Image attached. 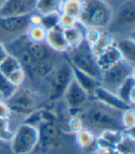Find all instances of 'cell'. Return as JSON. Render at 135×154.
Here are the masks:
<instances>
[{"mask_svg":"<svg viewBox=\"0 0 135 154\" xmlns=\"http://www.w3.org/2000/svg\"><path fill=\"white\" fill-rule=\"evenodd\" d=\"M120 114L121 112L94 101L93 104H87L78 115L82 119L84 127L91 129L93 132L94 130L102 132L106 129L123 130Z\"/></svg>","mask_w":135,"mask_h":154,"instance_id":"1","label":"cell"},{"mask_svg":"<svg viewBox=\"0 0 135 154\" xmlns=\"http://www.w3.org/2000/svg\"><path fill=\"white\" fill-rule=\"evenodd\" d=\"M114 15V7L106 0H83L78 23L83 28L106 30Z\"/></svg>","mask_w":135,"mask_h":154,"instance_id":"2","label":"cell"},{"mask_svg":"<svg viewBox=\"0 0 135 154\" xmlns=\"http://www.w3.org/2000/svg\"><path fill=\"white\" fill-rule=\"evenodd\" d=\"M66 60L72 67L80 70L100 81L101 70L97 65L96 57L85 40L76 48H70L65 54Z\"/></svg>","mask_w":135,"mask_h":154,"instance_id":"3","label":"cell"},{"mask_svg":"<svg viewBox=\"0 0 135 154\" xmlns=\"http://www.w3.org/2000/svg\"><path fill=\"white\" fill-rule=\"evenodd\" d=\"M6 102L11 113L25 117L40 108V97L30 87L19 86L15 92L6 100Z\"/></svg>","mask_w":135,"mask_h":154,"instance_id":"4","label":"cell"},{"mask_svg":"<svg viewBox=\"0 0 135 154\" xmlns=\"http://www.w3.org/2000/svg\"><path fill=\"white\" fill-rule=\"evenodd\" d=\"M48 100L56 102L63 97L65 91L73 79L70 62L64 60L58 62L52 73L48 76Z\"/></svg>","mask_w":135,"mask_h":154,"instance_id":"5","label":"cell"},{"mask_svg":"<svg viewBox=\"0 0 135 154\" xmlns=\"http://www.w3.org/2000/svg\"><path fill=\"white\" fill-rule=\"evenodd\" d=\"M12 154H31L37 149V127L21 123L14 131L12 139L9 142Z\"/></svg>","mask_w":135,"mask_h":154,"instance_id":"6","label":"cell"},{"mask_svg":"<svg viewBox=\"0 0 135 154\" xmlns=\"http://www.w3.org/2000/svg\"><path fill=\"white\" fill-rule=\"evenodd\" d=\"M134 66L125 60H120L111 67L101 72L100 85L106 88L115 92L118 87L128 77L134 75Z\"/></svg>","mask_w":135,"mask_h":154,"instance_id":"7","label":"cell"},{"mask_svg":"<svg viewBox=\"0 0 135 154\" xmlns=\"http://www.w3.org/2000/svg\"><path fill=\"white\" fill-rule=\"evenodd\" d=\"M38 145L41 151H51L58 149L62 142L63 130L55 121H43L37 126Z\"/></svg>","mask_w":135,"mask_h":154,"instance_id":"8","label":"cell"},{"mask_svg":"<svg viewBox=\"0 0 135 154\" xmlns=\"http://www.w3.org/2000/svg\"><path fill=\"white\" fill-rule=\"evenodd\" d=\"M63 100L70 115H78L91 100L90 96L74 79L64 93Z\"/></svg>","mask_w":135,"mask_h":154,"instance_id":"9","label":"cell"},{"mask_svg":"<svg viewBox=\"0 0 135 154\" xmlns=\"http://www.w3.org/2000/svg\"><path fill=\"white\" fill-rule=\"evenodd\" d=\"M117 5L110 26L113 25L118 30H132L135 25V1L122 0Z\"/></svg>","mask_w":135,"mask_h":154,"instance_id":"10","label":"cell"},{"mask_svg":"<svg viewBox=\"0 0 135 154\" xmlns=\"http://www.w3.org/2000/svg\"><path fill=\"white\" fill-rule=\"evenodd\" d=\"M91 98H93L94 101L118 112H124L131 107L128 103L120 100L115 92L106 88L101 85H99L94 90Z\"/></svg>","mask_w":135,"mask_h":154,"instance_id":"11","label":"cell"},{"mask_svg":"<svg viewBox=\"0 0 135 154\" xmlns=\"http://www.w3.org/2000/svg\"><path fill=\"white\" fill-rule=\"evenodd\" d=\"M28 15L14 17H0V35H5L13 38L25 34L30 27Z\"/></svg>","mask_w":135,"mask_h":154,"instance_id":"12","label":"cell"},{"mask_svg":"<svg viewBox=\"0 0 135 154\" xmlns=\"http://www.w3.org/2000/svg\"><path fill=\"white\" fill-rule=\"evenodd\" d=\"M34 11V3L28 0H5L0 6V17L28 15Z\"/></svg>","mask_w":135,"mask_h":154,"instance_id":"13","label":"cell"},{"mask_svg":"<svg viewBox=\"0 0 135 154\" xmlns=\"http://www.w3.org/2000/svg\"><path fill=\"white\" fill-rule=\"evenodd\" d=\"M123 130L106 129L100 132L96 136L95 144L97 150L99 149H115L116 146L123 139Z\"/></svg>","mask_w":135,"mask_h":154,"instance_id":"14","label":"cell"},{"mask_svg":"<svg viewBox=\"0 0 135 154\" xmlns=\"http://www.w3.org/2000/svg\"><path fill=\"white\" fill-rule=\"evenodd\" d=\"M114 45L118 50L121 59L135 65V40L133 36H122L116 38Z\"/></svg>","mask_w":135,"mask_h":154,"instance_id":"15","label":"cell"},{"mask_svg":"<svg viewBox=\"0 0 135 154\" xmlns=\"http://www.w3.org/2000/svg\"><path fill=\"white\" fill-rule=\"evenodd\" d=\"M46 43L50 48L57 53L65 54L70 49V47L63 35V30L59 27H56L47 31Z\"/></svg>","mask_w":135,"mask_h":154,"instance_id":"16","label":"cell"},{"mask_svg":"<svg viewBox=\"0 0 135 154\" xmlns=\"http://www.w3.org/2000/svg\"><path fill=\"white\" fill-rule=\"evenodd\" d=\"M120 60H122L121 56L114 44L112 46L108 47L107 48H106L104 51H102L96 56L97 65L101 70V72L104 70L111 67L112 65L116 64Z\"/></svg>","mask_w":135,"mask_h":154,"instance_id":"17","label":"cell"},{"mask_svg":"<svg viewBox=\"0 0 135 154\" xmlns=\"http://www.w3.org/2000/svg\"><path fill=\"white\" fill-rule=\"evenodd\" d=\"M75 140L77 145L83 150H86L88 152L94 151L96 153V136L94 132H93L91 129L83 127L81 131H79L78 133L75 134Z\"/></svg>","mask_w":135,"mask_h":154,"instance_id":"18","label":"cell"},{"mask_svg":"<svg viewBox=\"0 0 135 154\" xmlns=\"http://www.w3.org/2000/svg\"><path fill=\"white\" fill-rule=\"evenodd\" d=\"M134 91H135V77L131 75L123 82L118 88L115 93L117 96L124 102L128 103L131 107H134Z\"/></svg>","mask_w":135,"mask_h":154,"instance_id":"19","label":"cell"},{"mask_svg":"<svg viewBox=\"0 0 135 154\" xmlns=\"http://www.w3.org/2000/svg\"><path fill=\"white\" fill-rule=\"evenodd\" d=\"M71 69H72L73 79L80 85L90 96H92L94 90L100 85V81L94 78V77L72 67V66H71Z\"/></svg>","mask_w":135,"mask_h":154,"instance_id":"20","label":"cell"},{"mask_svg":"<svg viewBox=\"0 0 135 154\" xmlns=\"http://www.w3.org/2000/svg\"><path fill=\"white\" fill-rule=\"evenodd\" d=\"M63 35L70 48L78 47L84 41V28L79 24L63 30Z\"/></svg>","mask_w":135,"mask_h":154,"instance_id":"21","label":"cell"},{"mask_svg":"<svg viewBox=\"0 0 135 154\" xmlns=\"http://www.w3.org/2000/svg\"><path fill=\"white\" fill-rule=\"evenodd\" d=\"M62 0H35L34 11L40 15L60 12Z\"/></svg>","mask_w":135,"mask_h":154,"instance_id":"22","label":"cell"},{"mask_svg":"<svg viewBox=\"0 0 135 154\" xmlns=\"http://www.w3.org/2000/svg\"><path fill=\"white\" fill-rule=\"evenodd\" d=\"M114 41H115V36L110 32L103 30L98 40L94 44H93L92 46H90V48H91V50L94 53V55L96 57L97 55H99L106 48L113 45Z\"/></svg>","mask_w":135,"mask_h":154,"instance_id":"23","label":"cell"},{"mask_svg":"<svg viewBox=\"0 0 135 154\" xmlns=\"http://www.w3.org/2000/svg\"><path fill=\"white\" fill-rule=\"evenodd\" d=\"M83 0H62L60 13L70 15L75 19H79L82 9Z\"/></svg>","mask_w":135,"mask_h":154,"instance_id":"24","label":"cell"},{"mask_svg":"<svg viewBox=\"0 0 135 154\" xmlns=\"http://www.w3.org/2000/svg\"><path fill=\"white\" fill-rule=\"evenodd\" d=\"M47 31L42 25H30L26 32V35L32 43L46 42Z\"/></svg>","mask_w":135,"mask_h":154,"instance_id":"25","label":"cell"},{"mask_svg":"<svg viewBox=\"0 0 135 154\" xmlns=\"http://www.w3.org/2000/svg\"><path fill=\"white\" fill-rule=\"evenodd\" d=\"M21 68V66L19 62V60L11 55L8 54V56L0 62V71L2 72L3 74H5L7 77H8L11 73L18 71Z\"/></svg>","mask_w":135,"mask_h":154,"instance_id":"26","label":"cell"},{"mask_svg":"<svg viewBox=\"0 0 135 154\" xmlns=\"http://www.w3.org/2000/svg\"><path fill=\"white\" fill-rule=\"evenodd\" d=\"M17 86L11 84L8 79V77L0 71V96H1V97L5 100H8L15 92Z\"/></svg>","mask_w":135,"mask_h":154,"instance_id":"27","label":"cell"},{"mask_svg":"<svg viewBox=\"0 0 135 154\" xmlns=\"http://www.w3.org/2000/svg\"><path fill=\"white\" fill-rule=\"evenodd\" d=\"M14 131L10 127V119L0 118V141L5 143H9L12 139Z\"/></svg>","mask_w":135,"mask_h":154,"instance_id":"28","label":"cell"},{"mask_svg":"<svg viewBox=\"0 0 135 154\" xmlns=\"http://www.w3.org/2000/svg\"><path fill=\"white\" fill-rule=\"evenodd\" d=\"M59 16H60V12H55V13L43 15L41 25L46 31L51 30V29L56 28V27H58Z\"/></svg>","mask_w":135,"mask_h":154,"instance_id":"29","label":"cell"},{"mask_svg":"<svg viewBox=\"0 0 135 154\" xmlns=\"http://www.w3.org/2000/svg\"><path fill=\"white\" fill-rule=\"evenodd\" d=\"M121 125L124 128H130L135 126V111L134 108L130 107L126 111L122 112L120 114Z\"/></svg>","mask_w":135,"mask_h":154,"instance_id":"30","label":"cell"},{"mask_svg":"<svg viewBox=\"0 0 135 154\" xmlns=\"http://www.w3.org/2000/svg\"><path fill=\"white\" fill-rule=\"evenodd\" d=\"M67 127L70 134L75 135L79 131H81L84 127V125L79 115H70V117L68 119Z\"/></svg>","mask_w":135,"mask_h":154,"instance_id":"31","label":"cell"},{"mask_svg":"<svg viewBox=\"0 0 135 154\" xmlns=\"http://www.w3.org/2000/svg\"><path fill=\"white\" fill-rule=\"evenodd\" d=\"M134 149H135L134 140H131L126 137H123V139L115 148V150L118 152L128 153V154H134Z\"/></svg>","mask_w":135,"mask_h":154,"instance_id":"32","label":"cell"},{"mask_svg":"<svg viewBox=\"0 0 135 154\" xmlns=\"http://www.w3.org/2000/svg\"><path fill=\"white\" fill-rule=\"evenodd\" d=\"M103 30H99L96 28H84V40L89 46L94 44L101 35Z\"/></svg>","mask_w":135,"mask_h":154,"instance_id":"33","label":"cell"},{"mask_svg":"<svg viewBox=\"0 0 135 154\" xmlns=\"http://www.w3.org/2000/svg\"><path fill=\"white\" fill-rule=\"evenodd\" d=\"M25 78H26V74H25V72H24V71L22 68L19 69L18 71L14 72L13 73H11L8 77V79L9 80V82L13 85L17 86V87L21 86L22 85H23V83L25 81Z\"/></svg>","mask_w":135,"mask_h":154,"instance_id":"34","label":"cell"},{"mask_svg":"<svg viewBox=\"0 0 135 154\" xmlns=\"http://www.w3.org/2000/svg\"><path fill=\"white\" fill-rule=\"evenodd\" d=\"M78 24V20L64 13H60L59 16V23H58V27L61 28L62 30L70 28Z\"/></svg>","mask_w":135,"mask_h":154,"instance_id":"35","label":"cell"},{"mask_svg":"<svg viewBox=\"0 0 135 154\" xmlns=\"http://www.w3.org/2000/svg\"><path fill=\"white\" fill-rule=\"evenodd\" d=\"M11 112L8 105L7 104L6 100L3 98H0V118H6L10 119L11 117Z\"/></svg>","mask_w":135,"mask_h":154,"instance_id":"36","label":"cell"},{"mask_svg":"<svg viewBox=\"0 0 135 154\" xmlns=\"http://www.w3.org/2000/svg\"><path fill=\"white\" fill-rule=\"evenodd\" d=\"M8 56V52L4 45V43L0 41V62L3 61Z\"/></svg>","mask_w":135,"mask_h":154,"instance_id":"37","label":"cell"},{"mask_svg":"<svg viewBox=\"0 0 135 154\" xmlns=\"http://www.w3.org/2000/svg\"><path fill=\"white\" fill-rule=\"evenodd\" d=\"M95 154H115V149H99Z\"/></svg>","mask_w":135,"mask_h":154,"instance_id":"38","label":"cell"},{"mask_svg":"<svg viewBox=\"0 0 135 154\" xmlns=\"http://www.w3.org/2000/svg\"><path fill=\"white\" fill-rule=\"evenodd\" d=\"M106 1H107L108 3H110L111 5H112V3H117V4H118L120 1H122V0H106Z\"/></svg>","mask_w":135,"mask_h":154,"instance_id":"39","label":"cell"},{"mask_svg":"<svg viewBox=\"0 0 135 154\" xmlns=\"http://www.w3.org/2000/svg\"><path fill=\"white\" fill-rule=\"evenodd\" d=\"M3 147H4V143L0 141V151L2 150V148H3Z\"/></svg>","mask_w":135,"mask_h":154,"instance_id":"40","label":"cell"},{"mask_svg":"<svg viewBox=\"0 0 135 154\" xmlns=\"http://www.w3.org/2000/svg\"><path fill=\"white\" fill-rule=\"evenodd\" d=\"M115 154H128V153H122V152H118L115 150Z\"/></svg>","mask_w":135,"mask_h":154,"instance_id":"41","label":"cell"},{"mask_svg":"<svg viewBox=\"0 0 135 154\" xmlns=\"http://www.w3.org/2000/svg\"><path fill=\"white\" fill-rule=\"evenodd\" d=\"M4 1H5V0H0V6H1V5H2V3H3Z\"/></svg>","mask_w":135,"mask_h":154,"instance_id":"42","label":"cell"},{"mask_svg":"<svg viewBox=\"0 0 135 154\" xmlns=\"http://www.w3.org/2000/svg\"><path fill=\"white\" fill-rule=\"evenodd\" d=\"M28 1H30V2H32V3H34V2H35V0H28Z\"/></svg>","mask_w":135,"mask_h":154,"instance_id":"43","label":"cell"},{"mask_svg":"<svg viewBox=\"0 0 135 154\" xmlns=\"http://www.w3.org/2000/svg\"><path fill=\"white\" fill-rule=\"evenodd\" d=\"M0 98H2V97H1V96H0Z\"/></svg>","mask_w":135,"mask_h":154,"instance_id":"44","label":"cell"},{"mask_svg":"<svg viewBox=\"0 0 135 154\" xmlns=\"http://www.w3.org/2000/svg\"><path fill=\"white\" fill-rule=\"evenodd\" d=\"M0 154H2V153H1V151H0Z\"/></svg>","mask_w":135,"mask_h":154,"instance_id":"45","label":"cell"}]
</instances>
